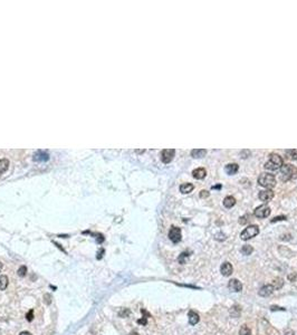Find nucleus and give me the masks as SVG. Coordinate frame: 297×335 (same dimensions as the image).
Here are the masks:
<instances>
[{
	"mask_svg": "<svg viewBox=\"0 0 297 335\" xmlns=\"http://www.w3.org/2000/svg\"><path fill=\"white\" fill-rule=\"evenodd\" d=\"M283 164H284V162H283L282 157H279L276 153H272V154L269 155V160L265 164V169L270 171L278 170V169H280L283 167Z\"/></svg>",
	"mask_w": 297,
	"mask_h": 335,
	"instance_id": "1",
	"label": "nucleus"
},
{
	"mask_svg": "<svg viewBox=\"0 0 297 335\" xmlns=\"http://www.w3.org/2000/svg\"><path fill=\"white\" fill-rule=\"evenodd\" d=\"M258 184L261 185L264 188H267V189H272L276 185V179H275V175L272 174V173H261V174L258 177Z\"/></svg>",
	"mask_w": 297,
	"mask_h": 335,
	"instance_id": "2",
	"label": "nucleus"
},
{
	"mask_svg": "<svg viewBox=\"0 0 297 335\" xmlns=\"http://www.w3.org/2000/svg\"><path fill=\"white\" fill-rule=\"evenodd\" d=\"M297 174V169L292 164H283L280 168V179L283 181H288Z\"/></svg>",
	"mask_w": 297,
	"mask_h": 335,
	"instance_id": "3",
	"label": "nucleus"
},
{
	"mask_svg": "<svg viewBox=\"0 0 297 335\" xmlns=\"http://www.w3.org/2000/svg\"><path fill=\"white\" fill-rule=\"evenodd\" d=\"M259 233V228H258L257 225H251L248 226L241 233H240V238L242 240H249L251 238L256 237V236Z\"/></svg>",
	"mask_w": 297,
	"mask_h": 335,
	"instance_id": "4",
	"label": "nucleus"
},
{
	"mask_svg": "<svg viewBox=\"0 0 297 335\" xmlns=\"http://www.w3.org/2000/svg\"><path fill=\"white\" fill-rule=\"evenodd\" d=\"M169 238L174 244H178L179 241H181V238H182V236H181V229L178 227H174V226L171 227V229L169 231Z\"/></svg>",
	"mask_w": 297,
	"mask_h": 335,
	"instance_id": "5",
	"label": "nucleus"
},
{
	"mask_svg": "<svg viewBox=\"0 0 297 335\" xmlns=\"http://www.w3.org/2000/svg\"><path fill=\"white\" fill-rule=\"evenodd\" d=\"M254 215L257 218H266L270 215V208L267 205H261L255 209Z\"/></svg>",
	"mask_w": 297,
	"mask_h": 335,
	"instance_id": "6",
	"label": "nucleus"
},
{
	"mask_svg": "<svg viewBox=\"0 0 297 335\" xmlns=\"http://www.w3.org/2000/svg\"><path fill=\"white\" fill-rule=\"evenodd\" d=\"M175 151L173 149H165V150L162 151L161 153V160H162L163 163H170L172 161L173 157H174Z\"/></svg>",
	"mask_w": 297,
	"mask_h": 335,
	"instance_id": "7",
	"label": "nucleus"
},
{
	"mask_svg": "<svg viewBox=\"0 0 297 335\" xmlns=\"http://www.w3.org/2000/svg\"><path fill=\"white\" fill-rule=\"evenodd\" d=\"M228 288H229L231 292H236V293H239L241 292L242 289V284L239 282L238 279H231L229 280V284H228Z\"/></svg>",
	"mask_w": 297,
	"mask_h": 335,
	"instance_id": "8",
	"label": "nucleus"
},
{
	"mask_svg": "<svg viewBox=\"0 0 297 335\" xmlns=\"http://www.w3.org/2000/svg\"><path fill=\"white\" fill-rule=\"evenodd\" d=\"M258 198H259L261 201H264V202H269L272 198H274V192H272V190H270V189H268V190H264V191H261V192H259Z\"/></svg>",
	"mask_w": 297,
	"mask_h": 335,
	"instance_id": "9",
	"label": "nucleus"
},
{
	"mask_svg": "<svg viewBox=\"0 0 297 335\" xmlns=\"http://www.w3.org/2000/svg\"><path fill=\"white\" fill-rule=\"evenodd\" d=\"M234 272V268H232V265L228 261L223 263L220 267V273L222 274L223 276H230Z\"/></svg>",
	"mask_w": 297,
	"mask_h": 335,
	"instance_id": "10",
	"label": "nucleus"
},
{
	"mask_svg": "<svg viewBox=\"0 0 297 335\" xmlns=\"http://www.w3.org/2000/svg\"><path fill=\"white\" fill-rule=\"evenodd\" d=\"M272 292H274V287H272V285H265L260 288L258 294H259V296H261V297H268V296L272 295Z\"/></svg>",
	"mask_w": 297,
	"mask_h": 335,
	"instance_id": "11",
	"label": "nucleus"
},
{
	"mask_svg": "<svg viewBox=\"0 0 297 335\" xmlns=\"http://www.w3.org/2000/svg\"><path fill=\"white\" fill-rule=\"evenodd\" d=\"M206 175H207V171L203 169V168H198V169H195L192 171V177L197 180H201V179H205Z\"/></svg>",
	"mask_w": 297,
	"mask_h": 335,
	"instance_id": "12",
	"label": "nucleus"
},
{
	"mask_svg": "<svg viewBox=\"0 0 297 335\" xmlns=\"http://www.w3.org/2000/svg\"><path fill=\"white\" fill-rule=\"evenodd\" d=\"M188 316H189V323L191 324V325H195V324L200 321L199 315H198L195 310H190V312L188 313Z\"/></svg>",
	"mask_w": 297,
	"mask_h": 335,
	"instance_id": "13",
	"label": "nucleus"
},
{
	"mask_svg": "<svg viewBox=\"0 0 297 335\" xmlns=\"http://www.w3.org/2000/svg\"><path fill=\"white\" fill-rule=\"evenodd\" d=\"M193 189H195V187H193L192 183H183V184L180 185V191H181V193H184V195L190 193Z\"/></svg>",
	"mask_w": 297,
	"mask_h": 335,
	"instance_id": "14",
	"label": "nucleus"
},
{
	"mask_svg": "<svg viewBox=\"0 0 297 335\" xmlns=\"http://www.w3.org/2000/svg\"><path fill=\"white\" fill-rule=\"evenodd\" d=\"M206 153H207V150H205V149H195V150L191 151V155L195 159L203 158L206 155Z\"/></svg>",
	"mask_w": 297,
	"mask_h": 335,
	"instance_id": "15",
	"label": "nucleus"
},
{
	"mask_svg": "<svg viewBox=\"0 0 297 335\" xmlns=\"http://www.w3.org/2000/svg\"><path fill=\"white\" fill-rule=\"evenodd\" d=\"M238 169H239V167H238V164H236V163H230V164L226 165V172L230 175L235 174V173L238 171Z\"/></svg>",
	"mask_w": 297,
	"mask_h": 335,
	"instance_id": "16",
	"label": "nucleus"
},
{
	"mask_svg": "<svg viewBox=\"0 0 297 335\" xmlns=\"http://www.w3.org/2000/svg\"><path fill=\"white\" fill-rule=\"evenodd\" d=\"M36 161H47L49 159V155L47 154L46 152H42V151H38L37 153L34 157Z\"/></svg>",
	"mask_w": 297,
	"mask_h": 335,
	"instance_id": "17",
	"label": "nucleus"
},
{
	"mask_svg": "<svg viewBox=\"0 0 297 335\" xmlns=\"http://www.w3.org/2000/svg\"><path fill=\"white\" fill-rule=\"evenodd\" d=\"M235 205H236V199L234 197L228 195V197L225 198V200H223V206H225L226 208H232Z\"/></svg>",
	"mask_w": 297,
	"mask_h": 335,
	"instance_id": "18",
	"label": "nucleus"
},
{
	"mask_svg": "<svg viewBox=\"0 0 297 335\" xmlns=\"http://www.w3.org/2000/svg\"><path fill=\"white\" fill-rule=\"evenodd\" d=\"M9 167V161L7 159H0V174L5 173Z\"/></svg>",
	"mask_w": 297,
	"mask_h": 335,
	"instance_id": "19",
	"label": "nucleus"
},
{
	"mask_svg": "<svg viewBox=\"0 0 297 335\" xmlns=\"http://www.w3.org/2000/svg\"><path fill=\"white\" fill-rule=\"evenodd\" d=\"M240 312H241V308H240V306H238V305L232 306V307L230 308V315H231L232 317H239Z\"/></svg>",
	"mask_w": 297,
	"mask_h": 335,
	"instance_id": "20",
	"label": "nucleus"
},
{
	"mask_svg": "<svg viewBox=\"0 0 297 335\" xmlns=\"http://www.w3.org/2000/svg\"><path fill=\"white\" fill-rule=\"evenodd\" d=\"M8 277L6 275L0 276V290H5L8 286Z\"/></svg>",
	"mask_w": 297,
	"mask_h": 335,
	"instance_id": "21",
	"label": "nucleus"
},
{
	"mask_svg": "<svg viewBox=\"0 0 297 335\" xmlns=\"http://www.w3.org/2000/svg\"><path fill=\"white\" fill-rule=\"evenodd\" d=\"M272 285V287H274V289H279V288H282L283 285H284V282H283L282 278H276V279H274Z\"/></svg>",
	"mask_w": 297,
	"mask_h": 335,
	"instance_id": "22",
	"label": "nucleus"
},
{
	"mask_svg": "<svg viewBox=\"0 0 297 335\" xmlns=\"http://www.w3.org/2000/svg\"><path fill=\"white\" fill-rule=\"evenodd\" d=\"M252 251H254V248H252L250 245H245L244 247L241 248V253L244 254V255H246V256H249Z\"/></svg>",
	"mask_w": 297,
	"mask_h": 335,
	"instance_id": "23",
	"label": "nucleus"
},
{
	"mask_svg": "<svg viewBox=\"0 0 297 335\" xmlns=\"http://www.w3.org/2000/svg\"><path fill=\"white\" fill-rule=\"evenodd\" d=\"M239 335H251V331L247 325H242L239 330Z\"/></svg>",
	"mask_w": 297,
	"mask_h": 335,
	"instance_id": "24",
	"label": "nucleus"
},
{
	"mask_svg": "<svg viewBox=\"0 0 297 335\" xmlns=\"http://www.w3.org/2000/svg\"><path fill=\"white\" fill-rule=\"evenodd\" d=\"M17 274L20 276V277H25L26 274H27V267H26V266H20Z\"/></svg>",
	"mask_w": 297,
	"mask_h": 335,
	"instance_id": "25",
	"label": "nucleus"
},
{
	"mask_svg": "<svg viewBox=\"0 0 297 335\" xmlns=\"http://www.w3.org/2000/svg\"><path fill=\"white\" fill-rule=\"evenodd\" d=\"M130 314H131L130 310H127V308H124V310H122L120 313H118V316H120V317H127V316L130 315Z\"/></svg>",
	"mask_w": 297,
	"mask_h": 335,
	"instance_id": "26",
	"label": "nucleus"
},
{
	"mask_svg": "<svg viewBox=\"0 0 297 335\" xmlns=\"http://www.w3.org/2000/svg\"><path fill=\"white\" fill-rule=\"evenodd\" d=\"M188 254L187 253H182L181 255L179 256V258H178V261H179L180 264H184L185 263V258L188 257Z\"/></svg>",
	"mask_w": 297,
	"mask_h": 335,
	"instance_id": "27",
	"label": "nucleus"
},
{
	"mask_svg": "<svg viewBox=\"0 0 297 335\" xmlns=\"http://www.w3.org/2000/svg\"><path fill=\"white\" fill-rule=\"evenodd\" d=\"M248 217H249L248 215L240 217V218H239V223H240V225H246V223L248 222V220H249V219H248Z\"/></svg>",
	"mask_w": 297,
	"mask_h": 335,
	"instance_id": "28",
	"label": "nucleus"
},
{
	"mask_svg": "<svg viewBox=\"0 0 297 335\" xmlns=\"http://www.w3.org/2000/svg\"><path fill=\"white\" fill-rule=\"evenodd\" d=\"M34 318V310H30L29 312L26 314V320L28 321V322H31Z\"/></svg>",
	"mask_w": 297,
	"mask_h": 335,
	"instance_id": "29",
	"label": "nucleus"
},
{
	"mask_svg": "<svg viewBox=\"0 0 297 335\" xmlns=\"http://www.w3.org/2000/svg\"><path fill=\"white\" fill-rule=\"evenodd\" d=\"M44 300H45V303L47 305H49L50 303H52V296H50V294H45L44 295Z\"/></svg>",
	"mask_w": 297,
	"mask_h": 335,
	"instance_id": "30",
	"label": "nucleus"
},
{
	"mask_svg": "<svg viewBox=\"0 0 297 335\" xmlns=\"http://www.w3.org/2000/svg\"><path fill=\"white\" fill-rule=\"evenodd\" d=\"M286 220V217L285 216H279V217H275L274 219H272V222H276V221H283Z\"/></svg>",
	"mask_w": 297,
	"mask_h": 335,
	"instance_id": "31",
	"label": "nucleus"
},
{
	"mask_svg": "<svg viewBox=\"0 0 297 335\" xmlns=\"http://www.w3.org/2000/svg\"><path fill=\"white\" fill-rule=\"evenodd\" d=\"M287 153H289L290 158H292V159H294V160H295V159H297V151L296 150H289Z\"/></svg>",
	"mask_w": 297,
	"mask_h": 335,
	"instance_id": "32",
	"label": "nucleus"
},
{
	"mask_svg": "<svg viewBox=\"0 0 297 335\" xmlns=\"http://www.w3.org/2000/svg\"><path fill=\"white\" fill-rule=\"evenodd\" d=\"M200 197H201V198H207V197H209V192H208L207 190H202L201 192H200Z\"/></svg>",
	"mask_w": 297,
	"mask_h": 335,
	"instance_id": "33",
	"label": "nucleus"
},
{
	"mask_svg": "<svg viewBox=\"0 0 297 335\" xmlns=\"http://www.w3.org/2000/svg\"><path fill=\"white\" fill-rule=\"evenodd\" d=\"M270 310H285V308L278 307V306H272V307H270Z\"/></svg>",
	"mask_w": 297,
	"mask_h": 335,
	"instance_id": "34",
	"label": "nucleus"
},
{
	"mask_svg": "<svg viewBox=\"0 0 297 335\" xmlns=\"http://www.w3.org/2000/svg\"><path fill=\"white\" fill-rule=\"evenodd\" d=\"M137 323L139 324H143V325H146V317H143V320H139L137 321Z\"/></svg>",
	"mask_w": 297,
	"mask_h": 335,
	"instance_id": "35",
	"label": "nucleus"
},
{
	"mask_svg": "<svg viewBox=\"0 0 297 335\" xmlns=\"http://www.w3.org/2000/svg\"><path fill=\"white\" fill-rule=\"evenodd\" d=\"M103 254H104V249L102 248V249H100V253H98L97 256H96V257H97V259H101V258L103 257Z\"/></svg>",
	"mask_w": 297,
	"mask_h": 335,
	"instance_id": "36",
	"label": "nucleus"
},
{
	"mask_svg": "<svg viewBox=\"0 0 297 335\" xmlns=\"http://www.w3.org/2000/svg\"><path fill=\"white\" fill-rule=\"evenodd\" d=\"M285 335H294V332H293L292 330H288V331H286Z\"/></svg>",
	"mask_w": 297,
	"mask_h": 335,
	"instance_id": "37",
	"label": "nucleus"
},
{
	"mask_svg": "<svg viewBox=\"0 0 297 335\" xmlns=\"http://www.w3.org/2000/svg\"><path fill=\"white\" fill-rule=\"evenodd\" d=\"M19 335H31V333H30V332H27V331H24V332H21Z\"/></svg>",
	"mask_w": 297,
	"mask_h": 335,
	"instance_id": "38",
	"label": "nucleus"
},
{
	"mask_svg": "<svg viewBox=\"0 0 297 335\" xmlns=\"http://www.w3.org/2000/svg\"><path fill=\"white\" fill-rule=\"evenodd\" d=\"M288 278H289V279H290V280H294V278H295V275H290V276H289V277H288Z\"/></svg>",
	"mask_w": 297,
	"mask_h": 335,
	"instance_id": "39",
	"label": "nucleus"
},
{
	"mask_svg": "<svg viewBox=\"0 0 297 335\" xmlns=\"http://www.w3.org/2000/svg\"><path fill=\"white\" fill-rule=\"evenodd\" d=\"M136 152L137 153H143V152H144V150H136Z\"/></svg>",
	"mask_w": 297,
	"mask_h": 335,
	"instance_id": "40",
	"label": "nucleus"
},
{
	"mask_svg": "<svg viewBox=\"0 0 297 335\" xmlns=\"http://www.w3.org/2000/svg\"><path fill=\"white\" fill-rule=\"evenodd\" d=\"M1 269H3V264L0 263V272H1Z\"/></svg>",
	"mask_w": 297,
	"mask_h": 335,
	"instance_id": "41",
	"label": "nucleus"
}]
</instances>
